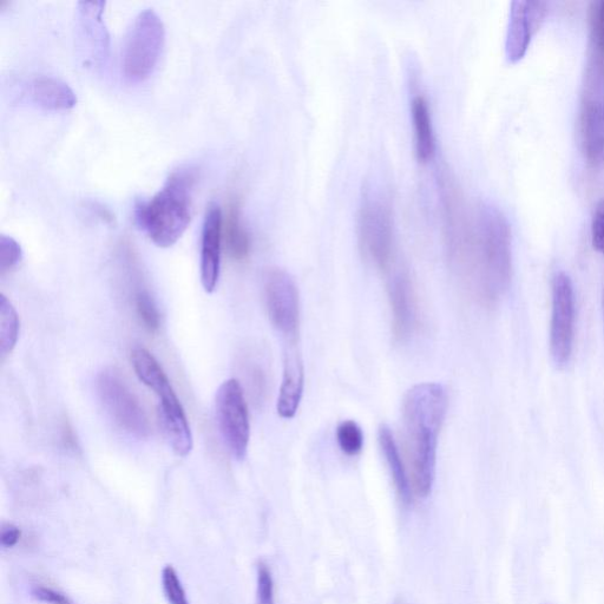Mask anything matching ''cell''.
<instances>
[{
    "label": "cell",
    "instance_id": "6da1fadb",
    "mask_svg": "<svg viewBox=\"0 0 604 604\" xmlns=\"http://www.w3.org/2000/svg\"><path fill=\"white\" fill-rule=\"evenodd\" d=\"M445 245L452 272L471 298L494 305L508 290L511 232L507 218L491 203L466 213L456 190L444 182Z\"/></svg>",
    "mask_w": 604,
    "mask_h": 604
},
{
    "label": "cell",
    "instance_id": "7a4b0ae2",
    "mask_svg": "<svg viewBox=\"0 0 604 604\" xmlns=\"http://www.w3.org/2000/svg\"><path fill=\"white\" fill-rule=\"evenodd\" d=\"M448 396L442 385L423 383L406 393L403 403L405 464L413 495L431 494L436 478L437 445Z\"/></svg>",
    "mask_w": 604,
    "mask_h": 604
},
{
    "label": "cell",
    "instance_id": "3957f363",
    "mask_svg": "<svg viewBox=\"0 0 604 604\" xmlns=\"http://www.w3.org/2000/svg\"><path fill=\"white\" fill-rule=\"evenodd\" d=\"M194 176L190 172H175L153 199L136 207L137 225L156 246L169 248L185 234L190 213V190Z\"/></svg>",
    "mask_w": 604,
    "mask_h": 604
},
{
    "label": "cell",
    "instance_id": "277c9868",
    "mask_svg": "<svg viewBox=\"0 0 604 604\" xmlns=\"http://www.w3.org/2000/svg\"><path fill=\"white\" fill-rule=\"evenodd\" d=\"M358 240L365 260L386 271L395 255V222L385 194L366 190L358 216Z\"/></svg>",
    "mask_w": 604,
    "mask_h": 604
},
{
    "label": "cell",
    "instance_id": "5b68a950",
    "mask_svg": "<svg viewBox=\"0 0 604 604\" xmlns=\"http://www.w3.org/2000/svg\"><path fill=\"white\" fill-rule=\"evenodd\" d=\"M166 41V29L154 10L135 18L124 42L122 69L130 82H142L153 74Z\"/></svg>",
    "mask_w": 604,
    "mask_h": 604
},
{
    "label": "cell",
    "instance_id": "8992f818",
    "mask_svg": "<svg viewBox=\"0 0 604 604\" xmlns=\"http://www.w3.org/2000/svg\"><path fill=\"white\" fill-rule=\"evenodd\" d=\"M580 139L590 166H604V68L587 64L580 108Z\"/></svg>",
    "mask_w": 604,
    "mask_h": 604
},
{
    "label": "cell",
    "instance_id": "52a82bcc",
    "mask_svg": "<svg viewBox=\"0 0 604 604\" xmlns=\"http://www.w3.org/2000/svg\"><path fill=\"white\" fill-rule=\"evenodd\" d=\"M96 389L104 410L118 428L137 439L149 437L147 413L120 374L114 370L102 371L98 374Z\"/></svg>",
    "mask_w": 604,
    "mask_h": 604
},
{
    "label": "cell",
    "instance_id": "ba28073f",
    "mask_svg": "<svg viewBox=\"0 0 604 604\" xmlns=\"http://www.w3.org/2000/svg\"><path fill=\"white\" fill-rule=\"evenodd\" d=\"M215 413L223 442L232 456L242 461L247 456L251 423L245 392L239 380L228 379L219 387L215 398Z\"/></svg>",
    "mask_w": 604,
    "mask_h": 604
},
{
    "label": "cell",
    "instance_id": "9c48e42d",
    "mask_svg": "<svg viewBox=\"0 0 604 604\" xmlns=\"http://www.w3.org/2000/svg\"><path fill=\"white\" fill-rule=\"evenodd\" d=\"M550 352L558 367L569 364L575 338V292L573 282L566 273L554 275L551 285Z\"/></svg>",
    "mask_w": 604,
    "mask_h": 604
},
{
    "label": "cell",
    "instance_id": "30bf717a",
    "mask_svg": "<svg viewBox=\"0 0 604 604\" xmlns=\"http://www.w3.org/2000/svg\"><path fill=\"white\" fill-rule=\"evenodd\" d=\"M264 297L269 320L288 341H297L300 301L297 284L284 269L271 268L264 278Z\"/></svg>",
    "mask_w": 604,
    "mask_h": 604
},
{
    "label": "cell",
    "instance_id": "8fae6325",
    "mask_svg": "<svg viewBox=\"0 0 604 604\" xmlns=\"http://www.w3.org/2000/svg\"><path fill=\"white\" fill-rule=\"evenodd\" d=\"M105 3H78L77 45L84 65L102 68L109 57V34L103 21Z\"/></svg>",
    "mask_w": 604,
    "mask_h": 604
},
{
    "label": "cell",
    "instance_id": "7c38bea8",
    "mask_svg": "<svg viewBox=\"0 0 604 604\" xmlns=\"http://www.w3.org/2000/svg\"><path fill=\"white\" fill-rule=\"evenodd\" d=\"M548 3L537 0H515L511 3L505 55L509 62L520 61L527 52L531 39L546 18Z\"/></svg>",
    "mask_w": 604,
    "mask_h": 604
},
{
    "label": "cell",
    "instance_id": "4fadbf2b",
    "mask_svg": "<svg viewBox=\"0 0 604 604\" xmlns=\"http://www.w3.org/2000/svg\"><path fill=\"white\" fill-rule=\"evenodd\" d=\"M392 332L398 341L409 340L418 325V300L415 285L406 269L393 272L387 284Z\"/></svg>",
    "mask_w": 604,
    "mask_h": 604
},
{
    "label": "cell",
    "instance_id": "5bb4252c",
    "mask_svg": "<svg viewBox=\"0 0 604 604\" xmlns=\"http://www.w3.org/2000/svg\"><path fill=\"white\" fill-rule=\"evenodd\" d=\"M222 241V210L218 203L213 202L208 206L201 238V282L207 293H213L218 286Z\"/></svg>",
    "mask_w": 604,
    "mask_h": 604
},
{
    "label": "cell",
    "instance_id": "9a60e30c",
    "mask_svg": "<svg viewBox=\"0 0 604 604\" xmlns=\"http://www.w3.org/2000/svg\"><path fill=\"white\" fill-rule=\"evenodd\" d=\"M285 352L284 377L278 398V413L280 417L291 419L299 409L304 393L305 371L297 341H288Z\"/></svg>",
    "mask_w": 604,
    "mask_h": 604
},
{
    "label": "cell",
    "instance_id": "2e32d148",
    "mask_svg": "<svg viewBox=\"0 0 604 604\" xmlns=\"http://www.w3.org/2000/svg\"><path fill=\"white\" fill-rule=\"evenodd\" d=\"M159 416L164 436L179 457H187L193 450V435L185 410L177 396L160 399Z\"/></svg>",
    "mask_w": 604,
    "mask_h": 604
},
{
    "label": "cell",
    "instance_id": "e0dca14e",
    "mask_svg": "<svg viewBox=\"0 0 604 604\" xmlns=\"http://www.w3.org/2000/svg\"><path fill=\"white\" fill-rule=\"evenodd\" d=\"M30 100L45 110H69L75 107L77 97L67 83L58 78L41 76L29 84Z\"/></svg>",
    "mask_w": 604,
    "mask_h": 604
},
{
    "label": "cell",
    "instance_id": "ac0fdd59",
    "mask_svg": "<svg viewBox=\"0 0 604 604\" xmlns=\"http://www.w3.org/2000/svg\"><path fill=\"white\" fill-rule=\"evenodd\" d=\"M380 449L387 466H389L390 474L395 482L396 489L400 500L406 505L412 502L413 491L411 487L409 472H407L406 464L396 443L395 437L389 426H380L378 433Z\"/></svg>",
    "mask_w": 604,
    "mask_h": 604
},
{
    "label": "cell",
    "instance_id": "d6986e66",
    "mask_svg": "<svg viewBox=\"0 0 604 604\" xmlns=\"http://www.w3.org/2000/svg\"><path fill=\"white\" fill-rule=\"evenodd\" d=\"M411 114L417 159L420 163H428L435 156L436 140L429 103L423 95L413 97Z\"/></svg>",
    "mask_w": 604,
    "mask_h": 604
},
{
    "label": "cell",
    "instance_id": "ffe728a7",
    "mask_svg": "<svg viewBox=\"0 0 604 604\" xmlns=\"http://www.w3.org/2000/svg\"><path fill=\"white\" fill-rule=\"evenodd\" d=\"M223 239H225L229 254L235 260H244L251 251V239L242 225L238 207L229 209L226 227H223Z\"/></svg>",
    "mask_w": 604,
    "mask_h": 604
},
{
    "label": "cell",
    "instance_id": "44dd1931",
    "mask_svg": "<svg viewBox=\"0 0 604 604\" xmlns=\"http://www.w3.org/2000/svg\"><path fill=\"white\" fill-rule=\"evenodd\" d=\"M18 313L5 295L0 297V354L5 358L15 350L19 337Z\"/></svg>",
    "mask_w": 604,
    "mask_h": 604
},
{
    "label": "cell",
    "instance_id": "7402d4cb",
    "mask_svg": "<svg viewBox=\"0 0 604 604\" xmlns=\"http://www.w3.org/2000/svg\"><path fill=\"white\" fill-rule=\"evenodd\" d=\"M590 44L588 63L604 68V0L590 5Z\"/></svg>",
    "mask_w": 604,
    "mask_h": 604
},
{
    "label": "cell",
    "instance_id": "603a6c76",
    "mask_svg": "<svg viewBox=\"0 0 604 604\" xmlns=\"http://www.w3.org/2000/svg\"><path fill=\"white\" fill-rule=\"evenodd\" d=\"M337 441L346 456H358L364 448V433L354 420H344L337 428Z\"/></svg>",
    "mask_w": 604,
    "mask_h": 604
},
{
    "label": "cell",
    "instance_id": "cb8c5ba5",
    "mask_svg": "<svg viewBox=\"0 0 604 604\" xmlns=\"http://www.w3.org/2000/svg\"><path fill=\"white\" fill-rule=\"evenodd\" d=\"M135 305L137 314L144 326L150 332H156L160 328V313L157 310L156 302L146 290L136 293Z\"/></svg>",
    "mask_w": 604,
    "mask_h": 604
},
{
    "label": "cell",
    "instance_id": "d4e9b609",
    "mask_svg": "<svg viewBox=\"0 0 604 604\" xmlns=\"http://www.w3.org/2000/svg\"><path fill=\"white\" fill-rule=\"evenodd\" d=\"M23 259L21 245L11 238V236L0 235V275L4 277L6 273L15 269Z\"/></svg>",
    "mask_w": 604,
    "mask_h": 604
},
{
    "label": "cell",
    "instance_id": "484cf974",
    "mask_svg": "<svg viewBox=\"0 0 604 604\" xmlns=\"http://www.w3.org/2000/svg\"><path fill=\"white\" fill-rule=\"evenodd\" d=\"M162 587L169 604H189L179 575L172 566H167L162 570Z\"/></svg>",
    "mask_w": 604,
    "mask_h": 604
},
{
    "label": "cell",
    "instance_id": "4316f807",
    "mask_svg": "<svg viewBox=\"0 0 604 604\" xmlns=\"http://www.w3.org/2000/svg\"><path fill=\"white\" fill-rule=\"evenodd\" d=\"M593 245L604 255V199L597 205L592 223Z\"/></svg>",
    "mask_w": 604,
    "mask_h": 604
},
{
    "label": "cell",
    "instance_id": "83f0119b",
    "mask_svg": "<svg viewBox=\"0 0 604 604\" xmlns=\"http://www.w3.org/2000/svg\"><path fill=\"white\" fill-rule=\"evenodd\" d=\"M32 596L36 600L48 604H72L67 596L47 587H35L32 589Z\"/></svg>",
    "mask_w": 604,
    "mask_h": 604
},
{
    "label": "cell",
    "instance_id": "f1b7e54d",
    "mask_svg": "<svg viewBox=\"0 0 604 604\" xmlns=\"http://www.w3.org/2000/svg\"><path fill=\"white\" fill-rule=\"evenodd\" d=\"M21 530H19L15 525H6L2 529V535H0V542H2V546L5 548L15 547L19 540H21Z\"/></svg>",
    "mask_w": 604,
    "mask_h": 604
},
{
    "label": "cell",
    "instance_id": "f546056e",
    "mask_svg": "<svg viewBox=\"0 0 604 604\" xmlns=\"http://www.w3.org/2000/svg\"><path fill=\"white\" fill-rule=\"evenodd\" d=\"M64 441L65 443H67V445L69 446H75V439L74 436H72V432L71 430L68 428V426H64Z\"/></svg>",
    "mask_w": 604,
    "mask_h": 604
},
{
    "label": "cell",
    "instance_id": "4dcf8cb0",
    "mask_svg": "<svg viewBox=\"0 0 604 604\" xmlns=\"http://www.w3.org/2000/svg\"><path fill=\"white\" fill-rule=\"evenodd\" d=\"M258 604H275L274 599H268L258 602Z\"/></svg>",
    "mask_w": 604,
    "mask_h": 604
},
{
    "label": "cell",
    "instance_id": "1f68e13d",
    "mask_svg": "<svg viewBox=\"0 0 604 604\" xmlns=\"http://www.w3.org/2000/svg\"><path fill=\"white\" fill-rule=\"evenodd\" d=\"M603 313H604V295H603Z\"/></svg>",
    "mask_w": 604,
    "mask_h": 604
}]
</instances>
